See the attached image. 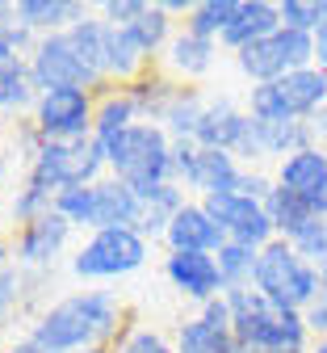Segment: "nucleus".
Instances as JSON below:
<instances>
[{
	"instance_id": "nucleus-25",
	"label": "nucleus",
	"mask_w": 327,
	"mask_h": 353,
	"mask_svg": "<svg viewBox=\"0 0 327 353\" xmlns=\"http://www.w3.org/2000/svg\"><path fill=\"white\" fill-rule=\"evenodd\" d=\"M244 181V164L231 152H198V172H193V194L210 198V194H235Z\"/></svg>"
},
{
	"instance_id": "nucleus-20",
	"label": "nucleus",
	"mask_w": 327,
	"mask_h": 353,
	"mask_svg": "<svg viewBox=\"0 0 327 353\" xmlns=\"http://www.w3.org/2000/svg\"><path fill=\"white\" fill-rule=\"evenodd\" d=\"M92 9L84 0H17V21L34 34V38H46V34H63L72 30L80 17H88Z\"/></svg>"
},
{
	"instance_id": "nucleus-30",
	"label": "nucleus",
	"mask_w": 327,
	"mask_h": 353,
	"mask_svg": "<svg viewBox=\"0 0 327 353\" xmlns=\"http://www.w3.org/2000/svg\"><path fill=\"white\" fill-rule=\"evenodd\" d=\"M256 256H260V248H248V244H240V240H226V244L214 252L218 274H222V286H226V290L252 286V278H256Z\"/></svg>"
},
{
	"instance_id": "nucleus-9",
	"label": "nucleus",
	"mask_w": 327,
	"mask_h": 353,
	"mask_svg": "<svg viewBox=\"0 0 327 353\" xmlns=\"http://www.w3.org/2000/svg\"><path fill=\"white\" fill-rule=\"evenodd\" d=\"M92 114H97V93H88V88H51V93H38L30 122L42 135V143H67V139L92 135Z\"/></svg>"
},
{
	"instance_id": "nucleus-5",
	"label": "nucleus",
	"mask_w": 327,
	"mask_h": 353,
	"mask_svg": "<svg viewBox=\"0 0 327 353\" xmlns=\"http://www.w3.org/2000/svg\"><path fill=\"white\" fill-rule=\"evenodd\" d=\"M252 286H256L268 303H277V307L306 312V307L323 294V274L294 252V244L273 240V244L260 248V256H256V278H252Z\"/></svg>"
},
{
	"instance_id": "nucleus-31",
	"label": "nucleus",
	"mask_w": 327,
	"mask_h": 353,
	"mask_svg": "<svg viewBox=\"0 0 327 353\" xmlns=\"http://www.w3.org/2000/svg\"><path fill=\"white\" fill-rule=\"evenodd\" d=\"M72 42H76V51H80V59L92 68V76H101L105 80V34H109V26L101 21V17H80L72 30Z\"/></svg>"
},
{
	"instance_id": "nucleus-23",
	"label": "nucleus",
	"mask_w": 327,
	"mask_h": 353,
	"mask_svg": "<svg viewBox=\"0 0 327 353\" xmlns=\"http://www.w3.org/2000/svg\"><path fill=\"white\" fill-rule=\"evenodd\" d=\"M134 122H143V114H138L134 97H130V88L126 84H105L101 93H97V114H92V135H97L101 143L122 135L126 126Z\"/></svg>"
},
{
	"instance_id": "nucleus-26",
	"label": "nucleus",
	"mask_w": 327,
	"mask_h": 353,
	"mask_svg": "<svg viewBox=\"0 0 327 353\" xmlns=\"http://www.w3.org/2000/svg\"><path fill=\"white\" fill-rule=\"evenodd\" d=\"M264 210H268V223H273V232H277V240H294V236H302L310 223H319V214L302 202V198H294V194H286L282 185H273V194L264 198Z\"/></svg>"
},
{
	"instance_id": "nucleus-1",
	"label": "nucleus",
	"mask_w": 327,
	"mask_h": 353,
	"mask_svg": "<svg viewBox=\"0 0 327 353\" xmlns=\"http://www.w3.org/2000/svg\"><path fill=\"white\" fill-rule=\"evenodd\" d=\"M130 328L134 320L118 290H72L30 324V336H38L51 353H76V349L118 345Z\"/></svg>"
},
{
	"instance_id": "nucleus-16",
	"label": "nucleus",
	"mask_w": 327,
	"mask_h": 353,
	"mask_svg": "<svg viewBox=\"0 0 327 353\" xmlns=\"http://www.w3.org/2000/svg\"><path fill=\"white\" fill-rule=\"evenodd\" d=\"M214 63H218V42L198 38L189 30H176V38L168 42L164 55H160V72L172 76L176 84H193V80L210 76Z\"/></svg>"
},
{
	"instance_id": "nucleus-2",
	"label": "nucleus",
	"mask_w": 327,
	"mask_h": 353,
	"mask_svg": "<svg viewBox=\"0 0 327 353\" xmlns=\"http://www.w3.org/2000/svg\"><path fill=\"white\" fill-rule=\"evenodd\" d=\"M231 303V336L235 353H310V328L302 312L268 303L256 286L222 290Z\"/></svg>"
},
{
	"instance_id": "nucleus-7",
	"label": "nucleus",
	"mask_w": 327,
	"mask_h": 353,
	"mask_svg": "<svg viewBox=\"0 0 327 353\" xmlns=\"http://www.w3.org/2000/svg\"><path fill=\"white\" fill-rule=\"evenodd\" d=\"M235 68L244 72L248 84H273V80H282L298 68H315V34L282 26L273 38L235 51Z\"/></svg>"
},
{
	"instance_id": "nucleus-53",
	"label": "nucleus",
	"mask_w": 327,
	"mask_h": 353,
	"mask_svg": "<svg viewBox=\"0 0 327 353\" xmlns=\"http://www.w3.org/2000/svg\"><path fill=\"white\" fill-rule=\"evenodd\" d=\"M323 294H327V270H323Z\"/></svg>"
},
{
	"instance_id": "nucleus-33",
	"label": "nucleus",
	"mask_w": 327,
	"mask_h": 353,
	"mask_svg": "<svg viewBox=\"0 0 327 353\" xmlns=\"http://www.w3.org/2000/svg\"><path fill=\"white\" fill-rule=\"evenodd\" d=\"M46 210H55V194L51 190H42L38 181H21V190H13V202H9V214H13V223L25 228L34 223V219H42Z\"/></svg>"
},
{
	"instance_id": "nucleus-14",
	"label": "nucleus",
	"mask_w": 327,
	"mask_h": 353,
	"mask_svg": "<svg viewBox=\"0 0 327 353\" xmlns=\"http://www.w3.org/2000/svg\"><path fill=\"white\" fill-rule=\"evenodd\" d=\"M248 126H252L248 110L235 105L226 93H218V97L206 101V114H202V122L193 130V143L206 148V152H231V156H235V148L248 135Z\"/></svg>"
},
{
	"instance_id": "nucleus-46",
	"label": "nucleus",
	"mask_w": 327,
	"mask_h": 353,
	"mask_svg": "<svg viewBox=\"0 0 327 353\" xmlns=\"http://www.w3.org/2000/svg\"><path fill=\"white\" fill-rule=\"evenodd\" d=\"M315 68H323V72H327V26H323V30H315Z\"/></svg>"
},
{
	"instance_id": "nucleus-47",
	"label": "nucleus",
	"mask_w": 327,
	"mask_h": 353,
	"mask_svg": "<svg viewBox=\"0 0 327 353\" xmlns=\"http://www.w3.org/2000/svg\"><path fill=\"white\" fill-rule=\"evenodd\" d=\"M310 130H315V139H319V143L327 148V105H323V110H319V114L310 118Z\"/></svg>"
},
{
	"instance_id": "nucleus-52",
	"label": "nucleus",
	"mask_w": 327,
	"mask_h": 353,
	"mask_svg": "<svg viewBox=\"0 0 327 353\" xmlns=\"http://www.w3.org/2000/svg\"><path fill=\"white\" fill-rule=\"evenodd\" d=\"M319 21L327 26V0H319ZM323 26H319V30H323Z\"/></svg>"
},
{
	"instance_id": "nucleus-50",
	"label": "nucleus",
	"mask_w": 327,
	"mask_h": 353,
	"mask_svg": "<svg viewBox=\"0 0 327 353\" xmlns=\"http://www.w3.org/2000/svg\"><path fill=\"white\" fill-rule=\"evenodd\" d=\"M76 353H118V345H97V349H76Z\"/></svg>"
},
{
	"instance_id": "nucleus-3",
	"label": "nucleus",
	"mask_w": 327,
	"mask_h": 353,
	"mask_svg": "<svg viewBox=\"0 0 327 353\" xmlns=\"http://www.w3.org/2000/svg\"><path fill=\"white\" fill-rule=\"evenodd\" d=\"M105 168L134 194L172 181V139L156 122H134L122 135L105 139Z\"/></svg>"
},
{
	"instance_id": "nucleus-43",
	"label": "nucleus",
	"mask_w": 327,
	"mask_h": 353,
	"mask_svg": "<svg viewBox=\"0 0 327 353\" xmlns=\"http://www.w3.org/2000/svg\"><path fill=\"white\" fill-rule=\"evenodd\" d=\"M302 320H306V328H310V336H315V341H323V336H327V294H319V299L306 307Z\"/></svg>"
},
{
	"instance_id": "nucleus-21",
	"label": "nucleus",
	"mask_w": 327,
	"mask_h": 353,
	"mask_svg": "<svg viewBox=\"0 0 327 353\" xmlns=\"http://www.w3.org/2000/svg\"><path fill=\"white\" fill-rule=\"evenodd\" d=\"M151 68H156V59L138 47V38L130 30L109 26V34H105V80L109 84H134Z\"/></svg>"
},
{
	"instance_id": "nucleus-48",
	"label": "nucleus",
	"mask_w": 327,
	"mask_h": 353,
	"mask_svg": "<svg viewBox=\"0 0 327 353\" xmlns=\"http://www.w3.org/2000/svg\"><path fill=\"white\" fill-rule=\"evenodd\" d=\"M5 265H13V244L0 236V270H5Z\"/></svg>"
},
{
	"instance_id": "nucleus-36",
	"label": "nucleus",
	"mask_w": 327,
	"mask_h": 353,
	"mask_svg": "<svg viewBox=\"0 0 327 353\" xmlns=\"http://www.w3.org/2000/svg\"><path fill=\"white\" fill-rule=\"evenodd\" d=\"M294 244V252L306 261V265H315V270L323 274L327 270V219H319V223H310L302 236H294L290 240Z\"/></svg>"
},
{
	"instance_id": "nucleus-13",
	"label": "nucleus",
	"mask_w": 327,
	"mask_h": 353,
	"mask_svg": "<svg viewBox=\"0 0 327 353\" xmlns=\"http://www.w3.org/2000/svg\"><path fill=\"white\" fill-rule=\"evenodd\" d=\"M164 282L180 299H193L198 307L210 303V299H218L226 290L214 252H168L164 256Z\"/></svg>"
},
{
	"instance_id": "nucleus-17",
	"label": "nucleus",
	"mask_w": 327,
	"mask_h": 353,
	"mask_svg": "<svg viewBox=\"0 0 327 353\" xmlns=\"http://www.w3.org/2000/svg\"><path fill=\"white\" fill-rule=\"evenodd\" d=\"M277 30H282V13H277L273 0H240V13H235V21L226 26V34L218 38V47L235 55V51L252 47V42L273 38Z\"/></svg>"
},
{
	"instance_id": "nucleus-35",
	"label": "nucleus",
	"mask_w": 327,
	"mask_h": 353,
	"mask_svg": "<svg viewBox=\"0 0 327 353\" xmlns=\"http://www.w3.org/2000/svg\"><path fill=\"white\" fill-rule=\"evenodd\" d=\"M34 34L13 17L9 26H0V68H9V63H21V59H30V51H34Z\"/></svg>"
},
{
	"instance_id": "nucleus-41",
	"label": "nucleus",
	"mask_w": 327,
	"mask_h": 353,
	"mask_svg": "<svg viewBox=\"0 0 327 353\" xmlns=\"http://www.w3.org/2000/svg\"><path fill=\"white\" fill-rule=\"evenodd\" d=\"M143 9H147V0H105V5H97V17L105 26L126 30V26H134L138 17H143Z\"/></svg>"
},
{
	"instance_id": "nucleus-39",
	"label": "nucleus",
	"mask_w": 327,
	"mask_h": 353,
	"mask_svg": "<svg viewBox=\"0 0 327 353\" xmlns=\"http://www.w3.org/2000/svg\"><path fill=\"white\" fill-rule=\"evenodd\" d=\"M21 299H25V270L5 265V270H0V324L21 307Z\"/></svg>"
},
{
	"instance_id": "nucleus-54",
	"label": "nucleus",
	"mask_w": 327,
	"mask_h": 353,
	"mask_svg": "<svg viewBox=\"0 0 327 353\" xmlns=\"http://www.w3.org/2000/svg\"><path fill=\"white\" fill-rule=\"evenodd\" d=\"M0 214H5V198H0Z\"/></svg>"
},
{
	"instance_id": "nucleus-27",
	"label": "nucleus",
	"mask_w": 327,
	"mask_h": 353,
	"mask_svg": "<svg viewBox=\"0 0 327 353\" xmlns=\"http://www.w3.org/2000/svg\"><path fill=\"white\" fill-rule=\"evenodd\" d=\"M176 353H235V336L231 328H218L202 316H189L176 328Z\"/></svg>"
},
{
	"instance_id": "nucleus-8",
	"label": "nucleus",
	"mask_w": 327,
	"mask_h": 353,
	"mask_svg": "<svg viewBox=\"0 0 327 353\" xmlns=\"http://www.w3.org/2000/svg\"><path fill=\"white\" fill-rule=\"evenodd\" d=\"M25 63H30V76H34L38 93H51V88H88V93H101V88L109 84L101 76H92V68L80 59V51H76V42H72L67 30L38 38Z\"/></svg>"
},
{
	"instance_id": "nucleus-49",
	"label": "nucleus",
	"mask_w": 327,
	"mask_h": 353,
	"mask_svg": "<svg viewBox=\"0 0 327 353\" xmlns=\"http://www.w3.org/2000/svg\"><path fill=\"white\" fill-rule=\"evenodd\" d=\"M17 17V5H9V0H0V26H9Z\"/></svg>"
},
{
	"instance_id": "nucleus-37",
	"label": "nucleus",
	"mask_w": 327,
	"mask_h": 353,
	"mask_svg": "<svg viewBox=\"0 0 327 353\" xmlns=\"http://www.w3.org/2000/svg\"><path fill=\"white\" fill-rule=\"evenodd\" d=\"M277 13H282V26L286 30H302V34H315L323 21H319V0H277Z\"/></svg>"
},
{
	"instance_id": "nucleus-51",
	"label": "nucleus",
	"mask_w": 327,
	"mask_h": 353,
	"mask_svg": "<svg viewBox=\"0 0 327 353\" xmlns=\"http://www.w3.org/2000/svg\"><path fill=\"white\" fill-rule=\"evenodd\" d=\"M310 353H327V336L323 341H310Z\"/></svg>"
},
{
	"instance_id": "nucleus-42",
	"label": "nucleus",
	"mask_w": 327,
	"mask_h": 353,
	"mask_svg": "<svg viewBox=\"0 0 327 353\" xmlns=\"http://www.w3.org/2000/svg\"><path fill=\"white\" fill-rule=\"evenodd\" d=\"M273 172H264V168H244V181H240V194L244 198H256V202H264L268 194H273Z\"/></svg>"
},
{
	"instance_id": "nucleus-10",
	"label": "nucleus",
	"mask_w": 327,
	"mask_h": 353,
	"mask_svg": "<svg viewBox=\"0 0 327 353\" xmlns=\"http://www.w3.org/2000/svg\"><path fill=\"white\" fill-rule=\"evenodd\" d=\"M72 236H76V228L67 223V219L55 214V210H46L42 219H34V223L13 232V265L25 270V274H46L67 252Z\"/></svg>"
},
{
	"instance_id": "nucleus-32",
	"label": "nucleus",
	"mask_w": 327,
	"mask_h": 353,
	"mask_svg": "<svg viewBox=\"0 0 327 353\" xmlns=\"http://www.w3.org/2000/svg\"><path fill=\"white\" fill-rule=\"evenodd\" d=\"M235 13H240V0H198V9H193L189 21H184V30L218 42L226 34V26L235 21Z\"/></svg>"
},
{
	"instance_id": "nucleus-40",
	"label": "nucleus",
	"mask_w": 327,
	"mask_h": 353,
	"mask_svg": "<svg viewBox=\"0 0 327 353\" xmlns=\"http://www.w3.org/2000/svg\"><path fill=\"white\" fill-rule=\"evenodd\" d=\"M198 143L193 139H176L172 143V181L189 194V185H193V172H198Z\"/></svg>"
},
{
	"instance_id": "nucleus-11",
	"label": "nucleus",
	"mask_w": 327,
	"mask_h": 353,
	"mask_svg": "<svg viewBox=\"0 0 327 353\" xmlns=\"http://www.w3.org/2000/svg\"><path fill=\"white\" fill-rule=\"evenodd\" d=\"M202 206L214 214V223L226 232V240H240V244H248V248H268V244L277 240L264 202L244 198L240 190H235V194H210V198H202Z\"/></svg>"
},
{
	"instance_id": "nucleus-6",
	"label": "nucleus",
	"mask_w": 327,
	"mask_h": 353,
	"mask_svg": "<svg viewBox=\"0 0 327 353\" xmlns=\"http://www.w3.org/2000/svg\"><path fill=\"white\" fill-rule=\"evenodd\" d=\"M30 181H38L42 190H72V185H97L101 176H109L105 168V143L97 135L88 139H67V143H42L38 156L25 168Z\"/></svg>"
},
{
	"instance_id": "nucleus-28",
	"label": "nucleus",
	"mask_w": 327,
	"mask_h": 353,
	"mask_svg": "<svg viewBox=\"0 0 327 353\" xmlns=\"http://www.w3.org/2000/svg\"><path fill=\"white\" fill-rule=\"evenodd\" d=\"M38 101V88L30 76V63H9L0 68V114H34Z\"/></svg>"
},
{
	"instance_id": "nucleus-44",
	"label": "nucleus",
	"mask_w": 327,
	"mask_h": 353,
	"mask_svg": "<svg viewBox=\"0 0 327 353\" xmlns=\"http://www.w3.org/2000/svg\"><path fill=\"white\" fill-rule=\"evenodd\" d=\"M198 316H202V320H210V324H218V328H231V303H226V294H218V299L202 303V307H198Z\"/></svg>"
},
{
	"instance_id": "nucleus-19",
	"label": "nucleus",
	"mask_w": 327,
	"mask_h": 353,
	"mask_svg": "<svg viewBox=\"0 0 327 353\" xmlns=\"http://www.w3.org/2000/svg\"><path fill=\"white\" fill-rule=\"evenodd\" d=\"M92 232H105V228H138V194L130 185H122L118 176H101L92 185Z\"/></svg>"
},
{
	"instance_id": "nucleus-4",
	"label": "nucleus",
	"mask_w": 327,
	"mask_h": 353,
	"mask_svg": "<svg viewBox=\"0 0 327 353\" xmlns=\"http://www.w3.org/2000/svg\"><path fill=\"white\" fill-rule=\"evenodd\" d=\"M151 261V240L138 236L134 228H105L92 232L76 252H72V278L80 282H118L138 274Z\"/></svg>"
},
{
	"instance_id": "nucleus-38",
	"label": "nucleus",
	"mask_w": 327,
	"mask_h": 353,
	"mask_svg": "<svg viewBox=\"0 0 327 353\" xmlns=\"http://www.w3.org/2000/svg\"><path fill=\"white\" fill-rule=\"evenodd\" d=\"M118 353H176V345L156 332V328H143V324H134L122 341H118Z\"/></svg>"
},
{
	"instance_id": "nucleus-45",
	"label": "nucleus",
	"mask_w": 327,
	"mask_h": 353,
	"mask_svg": "<svg viewBox=\"0 0 327 353\" xmlns=\"http://www.w3.org/2000/svg\"><path fill=\"white\" fill-rule=\"evenodd\" d=\"M160 9L176 21V17H184V21H189L193 17V9H198V0H160Z\"/></svg>"
},
{
	"instance_id": "nucleus-15",
	"label": "nucleus",
	"mask_w": 327,
	"mask_h": 353,
	"mask_svg": "<svg viewBox=\"0 0 327 353\" xmlns=\"http://www.w3.org/2000/svg\"><path fill=\"white\" fill-rule=\"evenodd\" d=\"M168 252H218L226 244V232L214 223V214L202 206V198H189L164 232Z\"/></svg>"
},
{
	"instance_id": "nucleus-29",
	"label": "nucleus",
	"mask_w": 327,
	"mask_h": 353,
	"mask_svg": "<svg viewBox=\"0 0 327 353\" xmlns=\"http://www.w3.org/2000/svg\"><path fill=\"white\" fill-rule=\"evenodd\" d=\"M134 38H138V47H143L151 59H160L164 55V47L176 38V21L160 9V0H147V9H143V17H138L134 26H126Z\"/></svg>"
},
{
	"instance_id": "nucleus-18",
	"label": "nucleus",
	"mask_w": 327,
	"mask_h": 353,
	"mask_svg": "<svg viewBox=\"0 0 327 353\" xmlns=\"http://www.w3.org/2000/svg\"><path fill=\"white\" fill-rule=\"evenodd\" d=\"M273 84H277V97H282V105L294 122H310L327 105V72L323 68H298Z\"/></svg>"
},
{
	"instance_id": "nucleus-34",
	"label": "nucleus",
	"mask_w": 327,
	"mask_h": 353,
	"mask_svg": "<svg viewBox=\"0 0 327 353\" xmlns=\"http://www.w3.org/2000/svg\"><path fill=\"white\" fill-rule=\"evenodd\" d=\"M92 185H72V190H59L55 194V214H63L76 232H88L92 236Z\"/></svg>"
},
{
	"instance_id": "nucleus-12",
	"label": "nucleus",
	"mask_w": 327,
	"mask_h": 353,
	"mask_svg": "<svg viewBox=\"0 0 327 353\" xmlns=\"http://www.w3.org/2000/svg\"><path fill=\"white\" fill-rule=\"evenodd\" d=\"M273 181L282 185L286 194L302 198L319 219H327V148L323 143L286 156L282 164L273 168Z\"/></svg>"
},
{
	"instance_id": "nucleus-24",
	"label": "nucleus",
	"mask_w": 327,
	"mask_h": 353,
	"mask_svg": "<svg viewBox=\"0 0 327 353\" xmlns=\"http://www.w3.org/2000/svg\"><path fill=\"white\" fill-rule=\"evenodd\" d=\"M138 202H143V210H138V228H134V232L147 236V240L156 244V240H164L172 214L189 202V198H184V190H180L176 181H164V185H156V190H143V194H138Z\"/></svg>"
},
{
	"instance_id": "nucleus-22",
	"label": "nucleus",
	"mask_w": 327,
	"mask_h": 353,
	"mask_svg": "<svg viewBox=\"0 0 327 353\" xmlns=\"http://www.w3.org/2000/svg\"><path fill=\"white\" fill-rule=\"evenodd\" d=\"M206 93H198L193 84H176L172 93H168V101H164V110H160V118H156V126H164L168 130V139L176 143V139H193V130H198V122H202V114H206Z\"/></svg>"
}]
</instances>
